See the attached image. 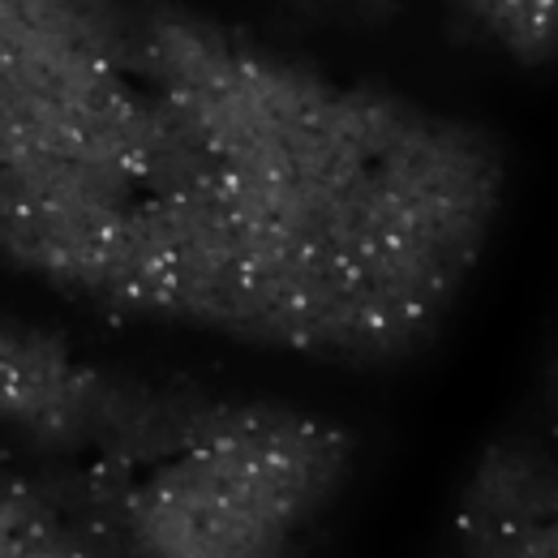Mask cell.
<instances>
[{"label":"cell","mask_w":558,"mask_h":558,"mask_svg":"<svg viewBox=\"0 0 558 558\" xmlns=\"http://www.w3.org/2000/svg\"><path fill=\"white\" fill-rule=\"evenodd\" d=\"M498 39L546 48L555 31V0H464Z\"/></svg>","instance_id":"3957f363"},{"label":"cell","mask_w":558,"mask_h":558,"mask_svg":"<svg viewBox=\"0 0 558 558\" xmlns=\"http://www.w3.org/2000/svg\"><path fill=\"white\" fill-rule=\"evenodd\" d=\"M344 456L340 434L314 421L198 400L108 502L125 542L150 555H267L336 494Z\"/></svg>","instance_id":"6da1fadb"},{"label":"cell","mask_w":558,"mask_h":558,"mask_svg":"<svg viewBox=\"0 0 558 558\" xmlns=\"http://www.w3.org/2000/svg\"><path fill=\"white\" fill-rule=\"evenodd\" d=\"M460 524L486 555H550L555 550V469L529 447L489 451L469 486Z\"/></svg>","instance_id":"7a4b0ae2"}]
</instances>
